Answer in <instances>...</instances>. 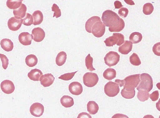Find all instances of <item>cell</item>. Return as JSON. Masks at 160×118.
Listing matches in <instances>:
<instances>
[{
    "instance_id": "6da1fadb",
    "label": "cell",
    "mask_w": 160,
    "mask_h": 118,
    "mask_svg": "<svg viewBox=\"0 0 160 118\" xmlns=\"http://www.w3.org/2000/svg\"><path fill=\"white\" fill-rule=\"evenodd\" d=\"M103 23L109 27L110 32H119L124 28L125 24L124 20L117 13L110 10L105 11L101 17Z\"/></svg>"
},
{
    "instance_id": "ac0fdd59",
    "label": "cell",
    "mask_w": 160,
    "mask_h": 118,
    "mask_svg": "<svg viewBox=\"0 0 160 118\" xmlns=\"http://www.w3.org/2000/svg\"><path fill=\"white\" fill-rule=\"evenodd\" d=\"M98 21H101V20L98 16H94L89 18L85 23V28L86 31L89 33H91L92 26L96 22Z\"/></svg>"
},
{
    "instance_id": "44dd1931",
    "label": "cell",
    "mask_w": 160,
    "mask_h": 118,
    "mask_svg": "<svg viewBox=\"0 0 160 118\" xmlns=\"http://www.w3.org/2000/svg\"><path fill=\"white\" fill-rule=\"evenodd\" d=\"M62 105L66 108L70 107L74 104L73 98L68 95H64L60 99Z\"/></svg>"
},
{
    "instance_id": "bcb514c9",
    "label": "cell",
    "mask_w": 160,
    "mask_h": 118,
    "mask_svg": "<svg viewBox=\"0 0 160 118\" xmlns=\"http://www.w3.org/2000/svg\"><path fill=\"white\" fill-rule=\"evenodd\" d=\"M143 118H154V117L152 115H147L144 116Z\"/></svg>"
},
{
    "instance_id": "5b68a950",
    "label": "cell",
    "mask_w": 160,
    "mask_h": 118,
    "mask_svg": "<svg viewBox=\"0 0 160 118\" xmlns=\"http://www.w3.org/2000/svg\"><path fill=\"white\" fill-rule=\"evenodd\" d=\"M83 81L84 84L88 87L95 86L99 80V78L96 73L87 72L83 75Z\"/></svg>"
},
{
    "instance_id": "7a4b0ae2",
    "label": "cell",
    "mask_w": 160,
    "mask_h": 118,
    "mask_svg": "<svg viewBox=\"0 0 160 118\" xmlns=\"http://www.w3.org/2000/svg\"><path fill=\"white\" fill-rule=\"evenodd\" d=\"M140 80L137 87V89L145 90L148 92L152 89L153 81L151 76L147 73H143L140 75Z\"/></svg>"
},
{
    "instance_id": "277c9868",
    "label": "cell",
    "mask_w": 160,
    "mask_h": 118,
    "mask_svg": "<svg viewBox=\"0 0 160 118\" xmlns=\"http://www.w3.org/2000/svg\"><path fill=\"white\" fill-rule=\"evenodd\" d=\"M124 41V35L119 33H115L112 35L107 38L104 41L107 47H112L114 45L117 44L118 46H120Z\"/></svg>"
},
{
    "instance_id": "b9f144b4",
    "label": "cell",
    "mask_w": 160,
    "mask_h": 118,
    "mask_svg": "<svg viewBox=\"0 0 160 118\" xmlns=\"http://www.w3.org/2000/svg\"><path fill=\"white\" fill-rule=\"evenodd\" d=\"M111 118H129L127 115L121 113H116Z\"/></svg>"
},
{
    "instance_id": "1f68e13d",
    "label": "cell",
    "mask_w": 160,
    "mask_h": 118,
    "mask_svg": "<svg viewBox=\"0 0 160 118\" xmlns=\"http://www.w3.org/2000/svg\"><path fill=\"white\" fill-rule=\"evenodd\" d=\"M129 61L134 66H138L141 64V61L138 55L134 52L130 57Z\"/></svg>"
},
{
    "instance_id": "e0dca14e",
    "label": "cell",
    "mask_w": 160,
    "mask_h": 118,
    "mask_svg": "<svg viewBox=\"0 0 160 118\" xmlns=\"http://www.w3.org/2000/svg\"><path fill=\"white\" fill-rule=\"evenodd\" d=\"M27 7L26 5L23 3L18 9L13 10V13L14 17L18 19H21L25 16Z\"/></svg>"
},
{
    "instance_id": "9c48e42d",
    "label": "cell",
    "mask_w": 160,
    "mask_h": 118,
    "mask_svg": "<svg viewBox=\"0 0 160 118\" xmlns=\"http://www.w3.org/2000/svg\"><path fill=\"white\" fill-rule=\"evenodd\" d=\"M29 110L30 113L32 116L39 117L42 116L44 112V107L40 103L35 102L31 105Z\"/></svg>"
},
{
    "instance_id": "ffe728a7",
    "label": "cell",
    "mask_w": 160,
    "mask_h": 118,
    "mask_svg": "<svg viewBox=\"0 0 160 118\" xmlns=\"http://www.w3.org/2000/svg\"><path fill=\"white\" fill-rule=\"evenodd\" d=\"M0 44L2 48L5 51H11L13 48V44L12 41L8 39H3L0 42Z\"/></svg>"
},
{
    "instance_id": "3957f363",
    "label": "cell",
    "mask_w": 160,
    "mask_h": 118,
    "mask_svg": "<svg viewBox=\"0 0 160 118\" xmlns=\"http://www.w3.org/2000/svg\"><path fill=\"white\" fill-rule=\"evenodd\" d=\"M140 74L129 75L123 80V89L126 90L132 91L135 90L138 85L140 80Z\"/></svg>"
},
{
    "instance_id": "836d02e7",
    "label": "cell",
    "mask_w": 160,
    "mask_h": 118,
    "mask_svg": "<svg viewBox=\"0 0 160 118\" xmlns=\"http://www.w3.org/2000/svg\"><path fill=\"white\" fill-rule=\"evenodd\" d=\"M33 17L30 14L26 13L25 17L23 19L22 24L26 26H30L33 23Z\"/></svg>"
},
{
    "instance_id": "ee69618b",
    "label": "cell",
    "mask_w": 160,
    "mask_h": 118,
    "mask_svg": "<svg viewBox=\"0 0 160 118\" xmlns=\"http://www.w3.org/2000/svg\"><path fill=\"white\" fill-rule=\"evenodd\" d=\"M115 82L119 85L120 87L123 86L124 85L123 80H121L119 79H117L115 80Z\"/></svg>"
},
{
    "instance_id": "30bf717a",
    "label": "cell",
    "mask_w": 160,
    "mask_h": 118,
    "mask_svg": "<svg viewBox=\"0 0 160 118\" xmlns=\"http://www.w3.org/2000/svg\"><path fill=\"white\" fill-rule=\"evenodd\" d=\"M22 23V19H18L15 17H12L8 20V26L10 30L16 31L19 29Z\"/></svg>"
},
{
    "instance_id": "4316f807",
    "label": "cell",
    "mask_w": 160,
    "mask_h": 118,
    "mask_svg": "<svg viewBox=\"0 0 160 118\" xmlns=\"http://www.w3.org/2000/svg\"><path fill=\"white\" fill-rule=\"evenodd\" d=\"M142 38V34L137 32L132 33L129 37V39L132 43H137L140 42Z\"/></svg>"
},
{
    "instance_id": "74e56055",
    "label": "cell",
    "mask_w": 160,
    "mask_h": 118,
    "mask_svg": "<svg viewBox=\"0 0 160 118\" xmlns=\"http://www.w3.org/2000/svg\"><path fill=\"white\" fill-rule=\"evenodd\" d=\"M128 12L129 11L127 8L122 7L118 10V13L120 16L125 18L127 16Z\"/></svg>"
},
{
    "instance_id": "484cf974",
    "label": "cell",
    "mask_w": 160,
    "mask_h": 118,
    "mask_svg": "<svg viewBox=\"0 0 160 118\" xmlns=\"http://www.w3.org/2000/svg\"><path fill=\"white\" fill-rule=\"evenodd\" d=\"M38 59L36 56L32 54L28 55L25 58L26 65L30 67H32L37 65Z\"/></svg>"
},
{
    "instance_id": "60d3db41",
    "label": "cell",
    "mask_w": 160,
    "mask_h": 118,
    "mask_svg": "<svg viewBox=\"0 0 160 118\" xmlns=\"http://www.w3.org/2000/svg\"><path fill=\"white\" fill-rule=\"evenodd\" d=\"M77 118H92V117L88 113L83 112L78 114Z\"/></svg>"
},
{
    "instance_id": "cb8c5ba5",
    "label": "cell",
    "mask_w": 160,
    "mask_h": 118,
    "mask_svg": "<svg viewBox=\"0 0 160 118\" xmlns=\"http://www.w3.org/2000/svg\"><path fill=\"white\" fill-rule=\"evenodd\" d=\"M116 71L113 68H109L103 72V76L106 79L111 80L116 77Z\"/></svg>"
},
{
    "instance_id": "f1b7e54d",
    "label": "cell",
    "mask_w": 160,
    "mask_h": 118,
    "mask_svg": "<svg viewBox=\"0 0 160 118\" xmlns=\"http://www.w3.org/2000/svg\"><path fill=\"white\" fill-rule=\"evenodd\" d=\"M138 91L137 97L139 101L144 102L148 99L149 93L148 92L142 89H140Z\"/></svg>"
},
{
    "instance_id": "8992f818",
    "label": "cell",
    "mask_w": 160,
    "mask_h": 118,
    "mask_svg": "<svg viewBox=\"0 0 160 118\" xmlns=\"http://www.w3.org/2000/svg\"><path fill=\"white\" fill-rule=\"evenodd\" d=\"M105 94L109 97H114L118 95L120 91L119 85L116 83L109 81L104 86Z\"/></svg>"
},
{
    "instance_id": "f546056e",
    "label": "cell",
    "mask_w": 160,
    "mask_h": 118,
    "mask_svg": "<svg viewBox=\"0 0 160 118\" xmlns=\"http://www.w3.org/2000/svg\"><path fill=\"white\" fill-rule=\"evenodd\" d=\"M85 61V66L88 70L91 71L95 70L92 65L93 58L91 56L90 54H88L86 57Z\"/></svg>"
},
{
    "instance_id": "7c38bea8",
    "label": "cell",
    "mask_w": 160,
    "mask_h": 118,
    "mask_svg": "<svg viewBox=\"0 0 160 118\" xmlns=\"http://www.w3.org/2000/svg\"><path fill=\"white\" fill-rule=\"evenodd\" d=\"M70 92L73 95H78L83 91V87L82 84L79 82L74 81L71 82L68 86Z\"/></svg>"
},
{
    "instance_id": "ab89813d",
    "label": "cell",
    "mask_w": 160,
    "mask_h": 118,
    "mask_svg": "<svg viewBox=\"0 0 160 118\" xmlns=\"http://www.w3.org/2000/svg\"><path fill=\"white\" fill-rule=\"evenodd\" d=\"M159 96V93L158 90H156L149 94V97L150 98L152 101H157Z\"/></svg>"
},
{
    "instance_id": "52a82bcc",
    "label": "cell",
    "mask_w": 160,
    "mask_h": 118,
    "mask_svg": "<svg viewBox=\"0 0 160 118\" xmlns=\"http://www.w3.org/2000/svg\"><path fill=\"white\" fill-rule=\"evenodd\" d=\"M120 58V56L117 52L110 51L106 55L104 59L105 64L110 67L117 64Z\"/></svg>"
},
{
    "instance_id": "d6a6232c",
    "label": "cell",
    "mask_w": 160,
    "mask_h": 118,
    "mask_svg": "<svg viewBox=\"0 0 160 118\" xmlns=\"http://www.w3.org/2000/svg\"><path fill=\"white\" fill-rule=\"evenodd\" d=\"M121 93L123 98L126 99H131L134 97L135 91V90L132 91H127L123 88L121 90Z\"/></svg>"
},
{
    "instance_id": "e575fe53",
    "label": "cell",
    "mask_w": 160,
    "mask_h": 118,
    "mask_svg": "<svg viewBox=\"0 0 160 118\" xmlns=\"http://www.w3.org/2000/svg\"><path fill=\"white\" fill-rule=\"evenodd\" d=\"M78 71V70L74 72L65 73L61 75L58 77V78L65 81L70 80L73 78L75 73Z\"/></svg>"
},
{
    "instance_id": "4fadbf2b",
    "label": "cell",
    "mask_w": 160,
    "mask_h": 118,
    "mask_svg": "<svg viewBox=\"0 0 160 118\" xmlns=\"http://www.w3.org/2000/svg\"><path fill=\"white\" fill-rule=\"evenodd\" d=\"M32 34L33 39L37 42L42 41L45 36V33L44 30L39 27L34 28L32 31Z\"/></svg>"
},
{
    "instance_id": "8d00e7d4",
    "label": "cell",
    "mask_w": 160,
    "mask_h": 118,
    "mask_svg": "<svg viewBox=\"0 0 160 118\" xmlns=\"http://www.w3.org/2000/svg\"><path fill=\"white\" fill-rule=\"evenodd\" d=\"M0 58L2 62V67L4 69H6L9 64L8 59L4 54L0 53Z\"/></svg>"
},
{
    "instance_id": "7402d4cb",
    "label": "cell",
    "mask_w": 160,
    "mask_h": 118,
    "mask_svg": "<svg viewBox=\"0 0 160 118\" xmlns=\"http://www.w3.org/2000/svg\"><path fill=\"white\" fill-rule=\"evenodd\" d=\"M87 110L91 115H94L99 110V106L96 102L93 101H89L87 104Z\"/></svg>"
},
{
    "instance_id": "f6af8a7d",
    "label": "cell",
    "mask_w": 160,
    "mask_h": 118,
    "mask_svg": "<svg viewBox=\"0 0 160 118\" xmlns=\"http://www.w3.org/2000/svg\"><path fill=\"white\" fill-rule=\"evenodd\" d=\"M124 1L128 5H135V3L132 0H124Z\"/></svg>"
},
{
    "instance_id": "d590c367",
    "label": "cell",
    "mask_w": 160,
    "mask_h": 118,
    "mask_svg": "<svg viewBox=\"0 0 160 118\" xmlns=\"http://www.w3.org/2000/svg\"><path fill=\"white\" fill-rule=\"evenodd\" d=\"M51 8L52 11L54 12L53 17H55L56 18H58L60 17L61 15V10L56 4L54 3L52 5Z\"/></svg>"
},
{
    "instance_id": "8fae6325",
    "label": "cell",
    "mask_w": 160,
    "mask_h": 118,
    "mask_svg": "<svg viewBox=\"0 0 160 118\" xmlns=\"http://www.w3.org/2000/svg\"><path fill=\"white\" fill-rule=\"evenodd\" d=\"M0 87L2 91L7 94L12 93L15 89L14 85L12 82L8 79L3 81L1 83Z\"/></svg>"
},
{
    "instance_id": "603a6c76",
    "label": "cell",
    "mask_w": 160,
    "mask_h": 118,
    "mask_svg": "<svg viewBox=\"0 0 160 118\" xmlns=\"http://www.w3.org/2000/svg\"><path fill=\"white\" fill-rule=\"evenodd\" d=\"M32 16L34 20L33 24L34 25H40L43 21V15L40 10L35 11L32 14Z\"/></svg>"
},
{
    "instance_id": "4dcf8cb0",
    "label": "cell",
    "mask_w": 160,
    "mask_h": 118,
    "mask_svg": "<svg viewBox=\"0 0 160 118\" xmlns=\"http://www.w3.org/2000/svg\"><path fill=\"white\" fill-rule=\"evenodd\" d=\"M154 10V7L152 4L150 2L144 4L142 8V12L146 15L151 14Z\"/></svg>"
},
{
    "instance_id": "2e32d148",
    "label": "cell",
    "mask_w": 160,
    "mask_h": 118,
    "mask_svg": "<svg viewBox=\"0 0 160 118\" xmlns=\"http://www.w3.org/2000/svg\"><path fill=\"white\" fill-rule=\"evenodd\" d=\"M132 43L129 41L126 40L121 46L118 47V51L122 54H128L132 50Z\"/></svg>"
},
{
    "instance_id": "d4e9b609",
    "label": "cell",
    "mask_w": 160,
    "mask_h": 118,
    "mask_svg": "<svg viewBox=\"0 0 160 118\" xmlns=\"http://www.w3.org/2000/svg\"><path fill=\"white\" fill-rule=\"evenodd\" d=\"M67 57L66 53L64 51H61L59 52L56 58V63L59 66L63 65L65 62Z\"/></svg>"
},
{
    "instance_id": "5bb4252c",
    "label": "cell",
    "mask_w": 160,
    "mask_h": 118,
    "mask_svg": "<svg viewBox=\"0 0 160 118\" xmlns=\"http://www.w3.org/2000/svg\"><path fill=\"white\" fill-rule=\"evenodd\" d=\"M55 79L52 74L51 73H47L41 76L40 81L41 85L44 87H46L49 86L53 84Z\"/></svg>"
},
{
    "instance_id": "f35d334b",
    "label": "cell",
    "mask_w": 160,
    "mask_h": 118,
    "mask_svg": "<svg viewBox=\"0 0 160 118\" xmlns=\"http://www.w3.org/2000/svg\"><path fill=\"white\" fill-rule=\"evenodd\" d=\"M160 43H157L154 44L152 48V51L154 54L158 56H160Z\"/></svg>"
},
{
    "instance_id": "9a60e30c",
    "label": "cell",
    "mask_w": 160,
    "mask_h": 118,
    "mask_svg": "<svg viewBox=\"0 0 160 118\" xmlns=\"http://www.w3.org/2000/svg\"><path fill=\"white\" fill-rule=\"evenodd\" d=\"M33 36L28 32L21 33L18 36V40L21 43L25 46L30 45L31 44Z\"/></svg>"
},
{
    "instance_id": "d6986e66",
    "label": "cell",
    "mask_w": 160,
    "mask_h": 118,
    "mask_svg": "<svg viewBox=\"0 0 160 118\" xmlns=\"http://www.w3.org/2000/svg\"><path fill=\"white\" fill-rule=\"evenodd\" d=\"M43 73L41 71L36 68L31 70L28 74L29 79L34 81H39Z\"/></svg>"
},
{
    "instance_id": "7bdbcfd3",
    "label": "cell",
    "mask_w": 160,
    "mask_h": 118,
    "mask_svg": "<svg viewBox=\"0 0 160 118\" xmlns=\"http://www.w3.org/2000/svg\"><path fill=\"white\" fill-rule=\"evenodd\" d=\"M115 9H119L123 6L121 2L118 0L115 1L114 2Z\"/></svg>"
},
{
    "instance_id": "ba28073f",
    "label": "cell",
    "mask_w": 160,
    "mask_h": 118,
    "mask_svg": "<svg viewBox=\"0 0 160 118\" xmlns=\"http://www.w3.org/2000/svg\"><path fill=\"white\" fill-rule=\"evenodd\" d=\"M105 31V26L102 21L96 22L93 25L91 29V32L95 37H102Z\"/></svg>"
},
{
    "instance_id": "83f0119b",
    "label": "cell",
    "mask_w": 160,
    "mask_h": 118,
    "mask_svg": "<svg viewBox=\"0 0 160 118\" xmlns=\"http://www.w3.org/2000/svg\"><path fill=\"white\" fill-rule=\"evenodd\" d=\"M22 1L21 0H8L6 2V5L10 9H16L20 7Z\"/></svg>"
}]
</instances>
